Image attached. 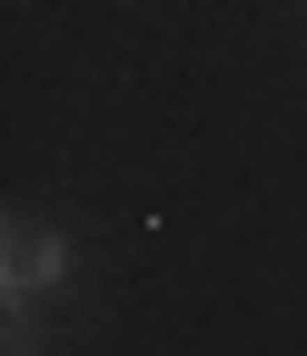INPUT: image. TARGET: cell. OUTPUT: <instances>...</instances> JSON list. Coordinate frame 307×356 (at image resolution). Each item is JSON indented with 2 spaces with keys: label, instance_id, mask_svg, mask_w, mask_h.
<instances>
[{
  "label": "cell",
  "instance_id": "1",
  "mask_svg": "<svg viewBox=\"0 0 307 356\" xmlns=\"http://www.w3.org/2000/svg\"><path fill=\"white\" fill-rule=\"evenodd\" d=\"M70 277V238L60 228H10V267H0V297L10 307H30L40 287H60Z\"/></svg>",
  "mask_w": 307,
  "mask_h": 356
},
{
  "label": "cell",
  "instance_id": "2",
  "mask_svg": "<svg viewBox=\"0 0 307 356\" xmlns=\"http://www.w3.org/2000/svg\"><path fill=\"white\" fill-rule=\"evenodd\" d=\"M0 356H40V346H30V307H10V337H0Z\"/></svg>",
  "mask_w": 307,
  "mask_h": 356
}]
</instances>
